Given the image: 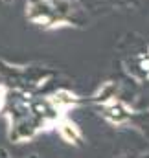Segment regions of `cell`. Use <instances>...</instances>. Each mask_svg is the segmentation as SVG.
Segmentation results:
<instances>
[{"label":"cell","instance_id":"cell-1","mask_svg":"<svg viewBox=\"0 0 149 158\" xmlns=\"http://www.w3.org/2000/svg\"><path fill=\"white\" fill-rule=\"evenodd\" d=\"M63 134L66 136V140H68V142H74V140H75L74 129H72L70 125H66V127H63Z\"/></svg>","mask_w":149,"mask_h":158}]
</instances>
